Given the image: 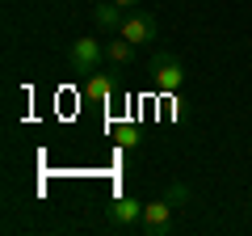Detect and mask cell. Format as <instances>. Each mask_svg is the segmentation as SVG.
<instances>
[{"label":"cell","mask_w":252,"mask_h":236,"mask_svg":"<svg viewBox=\"0 0 252 236\" xmlns=\"http://www.w3.org/2000/svg\"><path fill=\"white\" fill-rule=\"evenodd\" d=\"M152 84L160 93L185 89V59H181L177 51H156L152 55Z\"/></svg>","instance_id":"1"},{"label":"cell","mask_w":252,"mask_h":236,"mask_svg":"<svg viewBox=\"0 0 252 236\" xmlns=\"http://www.w3.org/2000/svg\"><path fill=\"white\" fill-rule=\"evenodd\" d=\"M101 59H105V46H101L97 38H72V46H67V64H72V72L93 76L101 68Z\"/></svg>","instance_id":"2"},{"label":"cell","mask_w":252,"mask_h":236,"mask_svg":"<svg viewBox=\"0 0 252 236\" xmlns=\"http://www.w3.org/2000/svg\"><path fill=\"white\" fill-rule=\"evenodd\" d=\"M122 38H130L135 46H147V42H160V21L152 17V13H143V9H130L122 17V30H118Z\"/></svg>","instance_id":"3"},{"label":"cell","mask_w":252,"mask_h":236,"mask_svg":"<svg viewBox=\"0 0 252 236\" xmlns=\"http://www.w3.org/2000/svg\"><path fill=\"white\" fill-rule=\"evenodd\" d=\"M172 202L168 198H156V202H147L143 207V224H139V232L143 236H172L177 232V219H172Z\"/></svg>","instance_id":"4"},{"label":"cell","mask_w":252,"mask_h":236,"mask_svg":"<svg viewBox=\"0 0 252 236\" xmlns=\"http://www.w3.org/2000/svg\"><path fill=\"white\" fill-rule=\"evenodd\" d=\"M143 207L147 202H139L135 194H118V198L105 207V219H109V228H126V232H130V228L143 224Z\"/></svg>","instance_id":"5"},{"label":"cell","mask_w":252,"mask_h":236,"mask_svg":"<svg viewBox=\"0 0 252 236\" xmlns=\"http://www.w3.org/2000/svg\"><path fill=\"white\" fill-rule=\"evenodd\" d=\"M122 17H126V9L118 0H93V26L101 34H118L122 30Z\"/></svg>","instance_id":"6"},{"label":"cell","mask_w":252,"mask_h":236,"mask_svg":"<svg viewBox=\"0 0 252 236\" xmlns=\"http://www.w3.org/2000/svg\"><path fill=\"white\" fill-rule=\"evenodd\" d=\"M105 59H109V64H118V68H130V64H135V42L122 38V34L109 38V42H105Z\"/></svg>","instance_id":"7"},{"label":"cell","mask_w":252,"mask_h":236,"mask_svg":"<svg viewBox=\"0 0 252 236\" xmlns=\"http://www.w3.org/2000/svg\"><path fill=\"white\" fill-rule=\"evenodd\" d=\"M114 76H101V72H93V76H84V97L89 101H109L114 97Z\"/></svg>","instance_id":"8"},{"label":"cell","mask_w":252,"mask_h":236,"mask_svg":"<svg viewBox=\"0 0 252 236\" xmlns=\"http://www.w3.org/2000/svg\"><path fill=\"white\" fill-rule=\"evenodd\" d=\"M164 198H168V202H172V207H185V202H189V198H193V194H189V186H181V182H172V186H168V190H164Z\"/></svg>","instance_id":"9"},{"label":"cell","mask_w":252,"mask_h":236,"mask_svg":"<svg viewBox=\"0 0 252 236\" xmlns=\"http://www.w3.org/2000/svg\"><path fill=\"white\" fill-rule=\"evenodd\" d=\"M118 144H122V148H135L139 144V127H122V131H118Z\"/></svg>","instance_id":"10"},{"label":"cell","mask_w":252,"mask_h":236,"mask_svg":"<svg viewBox=\"0 0 252 236\" xmlns=\"http://www.w3.org/2000/svg\"><path fill=\"white\" fill-rule=\"evenodd\" d=\"M118 4H122V9L130 13V9H139V4H143V0H118Z\"/></svg>","instance_id":"11"}]
</instances>
